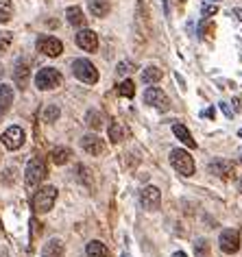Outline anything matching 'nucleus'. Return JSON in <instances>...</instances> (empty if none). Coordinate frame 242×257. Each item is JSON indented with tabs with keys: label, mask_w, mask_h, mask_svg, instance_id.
I'll use <instances>...</instances> for the list:
<instances>
[{
	"label": "nucleus",
	"mask_w": 242,
	"mask_h": 257,
	"mask_svg": "<svg viewBox=\"0 0 242 257\" xmlns=\"http://www.w3.org/2000/svg\"><path fill=\"white\" fill-rule=\"evenodd\" d=\"M144 102L146 105H151V107H155V109H162V111H168L170 109V98L159 87H149L146 89L144 92Z\"/></svg>",
	"instance_id": "obj_7"
},
{
	"label": "nucleus",
	"mask_w": 242,
	"mask_h": 257,
	"mask_svg": "<svg viewBox=\"0 0 242 257\" xmlns=\"http://www.w3.org/2000/svg\"><path fill=\"white\" fill-rule=\"evenodd\" d=\"M142 81L149 83V85H153V83H157V81H162V70L155 68V66H149L142 72Z\"/></svg>",
	"instance_id": "obj_22"
},
{
	"label": "nucleus",
	"mask_w": 242,
	"mask_h": 257,
	"mask_svg": "<svg viewBox=\"0 0 242 257\" xmlns=\"http://www.w3.org/2000/svg\"><path fill=\"white\" fill-rule=\"evenodd\" d=\"M173 133H175V136L181 140L183 144L188 146V149H194V146H196V142L192 140V136H190V131H188V128L183 126V124H179V122H177V124L173 126Z\"/></svg>",
	"instance_id": "obj_18"
},
{
	"label": "nucleus",
	"mask_w": 242,
	"mask_h": 257,
	"mask_svg": "<svg viewBox=\"0 0 242 257\" xmlns=\"http://www.w3.org/2000/svg\"><path fill=\"white\" fill-rule=\"evenodd\" d=\"M118 94L120 96H125V98H133V96H136V85H133V81H123L118 85Z\"/></svg>",
	"instance_id": "obj_26"
},
{
	"label": "nucleus",
	"mask_w": 242,
	"mask_h": 257,
	"mask_svg": "<svg viewBox=\"0 0 242 257\" xmlns=\"http://www.w3.org/2000/svg\"><path fill=\"white\" fill-rule=\"evenodd\" d=\"M218 14V5L216 3H205L203 5V18H212Z\"/></svg>",
	"instance_id": "obj_31"
},
{
	"label": "nucleus",
	"mask_w": 242,
	"mask_h": 257,
	"mask_svg": "<svg viewBox=\"0 0 242 257\" xmlns=\"http://www.w3.org/2000/svg\"><path fill=\"white\" fill-rule=\"evenodd\" d=\"M170 164H173V168L183 177H192L194 175V159L190 157L188 151L175 149L173 153H170Z\"/></svg>",
	"instance_id": "obj_4"
},
{
	"label": "nucleus",
	"mask_w": 242,
	"mask_h": 257,
	"mask_svg": "<svg viewBox=\"0 0 242 257\" xmlns=\"http://www.w3.org/2000/svg\"><path fill=\"white\" fill-rule=\"evenodd\" d=\"M14 16V5L11 0H0V24H7Z\"/></svg>",
	"instance_id": "obj_23"
},
{
	"label": "nucleus",
	"mask_w": 242,
	"mask_h": 257,
	"mask_svg": "<svg viewBox=\"0 0 242 257\" xmlns=\"http://www.w3.org/2000/svg\"><path fill=\"white\" fill-rule=\"evenodd\" d=\"M207 170L220 179H229L233 175V164L227 162V159H214V162L207 166Z\"/></svg>",
	"instance_id": "obj_13"
},
{
	"label": "nucleus",
	"mask_w": 242,
	"mask_h": 257,
	"mask_svg": "<svg viewBox=\"0 0 242 257\" xmlns=\"http://www.w3.org/2000/svg\"><path fill=\"white\" fill-rule=\"evenodd\" d=\"M29 63L27 61H18V66H16V70H14V79H16V83L20 87H27V83H29Z\"/></svg>",
	"instance_id": "obj_15"
},
{
	"label": "nucleus",
	"mask_w": 242,
	"mask_h": 257,
	"mask_svg": "<svg viewBox=\"0 0 242 257\" xmlns=\"http://www.w3.org/2000/svg\"><path fill=\"white\" fill-rule=\"evenodd\" d=\"M50 157H53V162L57 166H63L70 162L72 153H70V149H66V146H57V149H53V153H50Z\"/></svg>",
	"instance_id": "obj_20"
},
{
	"label": "nucleus",
	"mask_w": 242,
	"mask_h": 257,
	"mask_svg": "<svg viewBox=\"0 0 242 257\" xmlns=\"http://www.w3.org/2000/svg\"><path fill=\"white\" fill-rule=\"evenodd\" d=\"M37 50L46 57H59L63 53V44L57 40V37H50V35H42L37 37Z\"/></svg>",
	"instance_id": "obj_6"
},
{
	"label": "nucleus",
	"mask_w": 242,
	"mask_h": 257,
	"mask_svg": "<svg viewBox=\"0 0 242 257\" xmlns=\"http://www.w3.org/2000/svg\"><path fill=\"white\" fill-rule=\"evenodd\" d=\"M233 16L238 18V20H242V9H233Z\"/></svg>",
	"instance_id": "obj_34"
},
{
	"label": "nucleus",
	"mask_w": 242,
	"mask_h": 257,
	"mask_svg": "<svg viewBox=\"0 0 242 257\" xmlns=\"http://www.w3.org/2000/svg\"><path fill=\"white\" fill-rule=\"evenodd\" d=\"M66 18L72 27H85V16H83V11H81V7H70L66 11Z\"/></svg>",
	"instance_id": "obj_19"
},
{
	"label": "nucleus",
	"mask_w": 242,
	"mask_h": 257,
	"mask_svg": "<svg viewBox=\"0 0 242 257\" xmlns=\"http://www.w3.org/2000/svg\"><path fill=\"white\" fill-rule=\"evenodd\" d=\"M220 107H222V111H225V115H227V118H231V109H229V107L225 105V102H220Z\"/></svg>",
	"instance_id": "obj_33"
},
{
	"label": "nucleus",
	"mask_w": 242,
	"mask_h": 257,
	"mask_svg": "<svg viewBox=\"0 0 242 257\" xmlns=\"http://www.w3.org/2000/svg\"><path fill=\"white\" fill-rule=\"evenodd\" d=\"M109 140H111V142H116V144L125 140V128H123L120 122H111V124H109Z\"/></svg>",
	"instance_id": "obj_24"
},
{
	"label": "nucleus",
	"mask_w": 242,
	"mask_h": 257,
	"mask_svg": "<svg viewBox=\"0 0 242 257\" xmlns=\"http://www.w3.org/2000/svg\"><path fill=\"white\" fill-rule=\"evenodd\" d=\"M123 257H127V255H123Z\"/></svg>",
	"instance_id": "obj_41"
},
{
	"label": "nucleus",
	"mask_w": 242,
	"mask_h": 257,
	"mask_svg": "<svg viewBox=\"0 0 242 257\" xmlns=\"http://www.w3.org/2000/svg\"><path fill=\"white\" fill-rule=\"evenodd\" d=\"M199 29H201V33H203V35H212V33H214V24L209 22L207 18H205V20H203V22L199 24Z\"/></svg>",
	"instance_id": "obj_32"
},
{
	"label": "nucleus",
	"mask_w": 242,
	"mask_h": 257,
	"mask_svg": "<svg viewBox=\"0 0 242 257\" xmlns=\"http://www.w3.org/2000/svg\"><path fill=\"white\" fill-rule=\"evenodd\" d=\"M173 257H188V255H186V253H183V250H177V253H175Z\"/></svg>",
	"instance_id": "obj_36"
},
{
	"label": "nucleus",
	"mask_w": 242,
	"mask_h": 257,
	"mask_svg": "<svg viewBox=\"0 0 242 257\" xmlns=\"http://www.w3.org/2000/svg\"><path fill=\"white\" fill-rule=\"evenodd\" d=\"M46 175H48L46 162L42 157H33L27 166V172H24V183H27V188H37L46 179Z\"/></svg>",
	"instance_id": "obj_2"
},
{
	"label": "nucleus",
	"mask_w": 242,
	"mask_h": 257,
	"mask_svg": "<svg viewBox=\"0 0 242 257\" xmlns=\"http://www.w3.org/2000/svg\"><path fill=\"white\" fill-rule=\"evenodd\" d=\"M179 3H186V0H179Z\"/></svg>",
	"instance_id": "obj_39"
},
{
	"label": "nucleus",
	"mask_w": 242,
	"mask_h": 257,
	"mask_svg": "<svg viewBox=\"0 0 242 257\" xmlns=\"http://www.w3.org/2000/svg\"><path fill=\"white\" fill-rule=\"evenodd\" d=\"M14 105V87L11 85H0V118L9 111V107Z\"/></svg>",
	"instance_id": "obj_14"
},
{
	"label": "nucleus",
	"mask_w": 242,
	"mask_h": 257,
	"mask_svg": "<svg viewBox=\"0 0 242 257\" xmlns=\"http://www.w3.org/2000/svg\"><path fill=\"white\" fill-rule=\"evenodd\" d=\"M72 72L76 79L87 83V85H94V83L98 81V70L90 59H76L72 63Z\"/></svg>",
	"instance_id": "obj_3"
},
{
	"label": "nucleus",
	"mask_w": 242,
	"mask_h": 257,
	"mask_svg": "<svg viewBox=\"0 0 242 257\" xmlns=\"http://www.w3.org/2000/svg\"><path fill=\"white\" fill-rule=\"evenodd\" d=\"M24 131L20 126H9L7 131L3 133V144H5V149H9V151H18L20 146L24 144Z\"/></svg>",
	"instance_id": "obj_9"
},
{
	"label": "nucleus",
	"mask_w": 242,
	"mask_h": 257,
	"mask_svg": "<svg viewBox=\"0 0 242 257\" xmlns=\"http://www.w3.org/2000/svg\"><path fill=\"white\" fill-rule=\"evenodd\" d=\"M109 9H111L109 0H90V11H92V16L105 18L107 14H109Z\"/></svg>",
	"instance_id": "obj_17"
},
{
	"label": "nucleus",
	"mask_w": 242,
	"mask_h": 257,
	"mask_svg": "<svg viewBox=\"0 0 242 257\" xmlns=\"http://www.w3.org/2000/svg\"><path fill=\"white\" fill-rule=\"evenodd\" d=\"M42 257H63V244L59 240H50L42 250Z\"/></svg>",
	"instance_id": "obj_21"
},
{
	"label": "nucleus",
	"mask_w": 242,
	"mask_h": 257,
	"mask_svg": "<svg viewBox=\"0 0 242 257\" xmlns=\"http://www.w3.org/2000/svg\"><path fill=\"white\" fill-rule=\"evenodd\" d=\"M57 118H59V107L50 105V107L44 109V120H46V122H55Z\"/></svg>",
	"instance_id": "obj_30"
},
{
	"label": "nucleus",
	"mask_w": 242,
	"mask_h": 257,
	"mask_svg": "<svg viewBox=\"0 0 242 257\" xmlns=\"http://www.w3.org/2000/svg\"><path fill=\"white\" fill-rule=\"evenodd\" d=\"M218 244H220L222 253H238V248H240V233L235 229L222 231L220 237H218Z\"/></svg>",
	"instance_id": "obj_8"
},
{
	"label": "nucleus",
	"mask_w": 242,
	"mask_h": 257,
	"mask_svg": "<svg viewBox=\"0 0 242 257\" xmlns=\"http://www.w3.org/2000/svg\"><path fill=\"white\" fill-rule=\"evenodd\" d=\"M240 136H242V128H240Z\"/></svg>",
	"instance_id": "obj_40"
},
{
	"label": "nucleus",
	"mask_w": 242,
	"mask_h": 257,
	"mask_svg": "<svg viewBox=\"0 0 242 257\" xmlns=\"http://www.w3.org/2000/svg\"><path fill=\"white\" fill-rule=\"evenodd\" d=\"M76 44H79V48L87 50V53H94L98 48V35L90 29H83L76 33Z\"/></svg>",
	"instance_id": "obj_11"
},
{
	"label": "nucleus",
	"mask_w": 242,
	"mask_h": 257,
	"mask_svg": "<svg viewBox=\"0 0 242 257\" xmlns=\"http://www.w3.org/2000/svg\"><path fill=\"white\" fill-rule=\"evenodd\" d=\"M85 122H87V124H90L92 128H100V126L105 124V118H103V113H100V111H87Z\"/></svg>",
	"instance_id": "obj_25"
},
{
	"label": "nucleus",
	"mask_w": 242,
	"mask_h": 257,
	"mask_svg": "<svg viewBox=\"0 0 242 257\" xmlns=\"http://www.w3.org/2000/svg\"><path fill=\"white\" fill-rule=\"evenodd\" d=\"M61 74L57 72L55 68H42L40 72L35 76V85L37 89H42V92H48V89H57L61 85Z\"/></svg>",
	"instance_id": "obj_5"
},
{
	"label": "nucleus",
	"mask_w": 242,
	"mask_h": 257,
	"mask_svg": "<svg viewBox=\"0 0 242 257\" xmlns=\"http://www.w3.org/2000/svg\"><path fill=\"white\" fill-rule=\"evenodd\" d=\"M81 146H83V151L87 153V155H103L105 149H107V144H105V140H100L98 136H83V140H81Z\"/></svg>",
	"instance_id": "obj_10"
},
{
	"label": "nucleus",
	"mask_w": 242,
	"mask_h": 257,
	"mask_svg": "<svg viewBox=\"0 0 242 257\" xmlns=\"http://www.w3.org/2000/svg\"><path fill=\"white\" fill-rule=\"evenodd\" d=\"M238 190L242 192V179H240V183H238Z\"/></svg>",
	"instance_id": "obj_37"
},
{
	"label": "nucleus",
	"mask_w": 242,
	"mask_h": 257,
	"mask_svg": "<svg viewBox=\"0 0 242 257\" xmlns=\"http://www.w3.org/2000/svg\"><path fill=\"white\" fill-rule=\"evenodd\" d=\"M142 205L149 211H155L159 207V203H162V194H159V190L157 188H153V185H149V188H144L142 190Z\"/></svg>",
	"instance_id": "obj_12"
},
{
	"label": "nucleus",
	"mask_w": 242,
	"mask_h": 257,
	"mask_svg": "<svg viewBox=\"0 0 242 257\" xmlns=\"http://www.w3.org/2000/svg\"><path fill=\"white\" fill-rule=\"evenodd\" d=\"M55 201H57V188H53V185H46V188H40L33 194V201H31V205H33L35 214H46V211L53 209Z\"/></svg>",
	"instance_id": "obj_1"
},
{
	"label": "nucleus",
	"mask_w": 242,
	"mask_h": 257,
	"mask_svg": "<svg viewBox=\"0 0 242 257\" xmlns=\"http://www.w3.org/2000/svg\"><path fill=\"white\" fill-rule=\"evenodd\" d=\"M116 70H118L120 76H127V74H133L138 68H136V63H133V61H120Z\"/></svg>",
	"instance_id": "obj_29"
},
{
	"label": "nucleus",
	"mask_w": 242,
	"mask_h": 257,
	"mask_svg": "<svg viewBox=\"0 0 242 257\" xmlns=\"http://www.w3.org/2000/svg\"><path fill=\"white\" fill-rule=\"evenodd\" d=\"M205 3H216V5H218V0H205Z\"/></svg>",
	"instance_id": "obj_38"
},
{
	"label": "nucleus",
	"mask_w": 242,
	"mask_h": 257,
	"mask_svg": "<svg viewBox=\"0 0 242 257\" xmlns=\"http://www.w3.org/2000/svg\"><path fill=\"white\" fill-rule=\"evenodd\" d=\"M194 255L196 257H209V242L207 240H196V244H194Z\"/></svg>",
	"instance_id": "obj_28"
},
{
	"label": "nucleus",
	"mask_w": 242,
	"mask_h": 257,
	"mask_svg": "<svg viewBox=\"0 0 242 257\" xmlns=\"http://www.w3.org/2000/svg\"><path fill=\"white\" fill-rule=\"evenodd\" d=\"M11 42H14V35L7 33V31H0V55H5L11 46Z\"/></svg>",
	"instance_id": "obj_27"
},
{
	"label": "nucleus",
	"mask_w": 242,
	"mask_h": 257,
	"mask_svg": "<svg viewBox=\"0 0 242 257\" xmlns=\"http://www.w3.org/2000/svg\"><path fill=\"white\" fill-rule=\"evenodd\" d=\"M85 253H87V257H109V248H107L103 242L92 240L90 244H87Z\"/></svg>",
	"instance_id": "obj_16"
},
{
	"label": "nucleus",
	"mask_w": 242,
	"mask_h": 257,
	"mask_svg": "<svg viewBox=\"0 0 242 257\" xmlns=\"http://www.w3.org/2000/svg\"><path fill=\"white\" fill-rule=\"evenodd\" d=\"M205 115H209V118H214V115H216V111H214V109H207V111H205Z\"/></svg>",
	"instance_id": "obj_35"
}]
</instances>
